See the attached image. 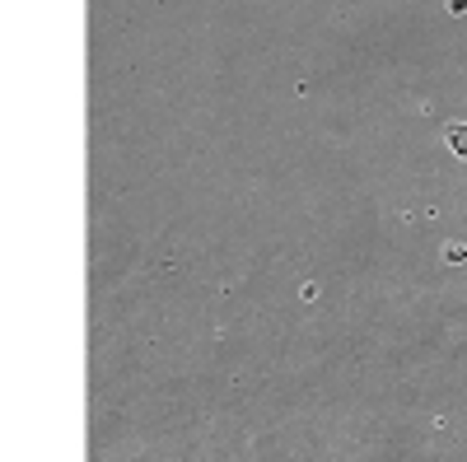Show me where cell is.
Returning <instances> with one entry per match:
<instances>
[{
	"mask_svg": "<svg viewBox=\"0 0 467 462\" xmlns=\"http://www.w3.org/2000/svg\"><path fill=\"white\" fill-rule=\"evenodd\" d=\"M449 10H453V15H462V10H467V0H449Z\"/></svg>",
	"mask_w": 467,
	"mask_h": 462,
	"instance_id": "obj_2",
	"label": "cell"
},
{
	"mask_svg": "<svg viewBox=\"0 0 467 462\" xmlns=\"http://www.w3.org/2000/svg\"><path fill=\"white\" fill-rule=\"evenodd\" d=\"M449 149H453V154H462V159H467V122L449 127Z\"/></svg>",
	"mask_w": 467,
	"mask_h": 462,
	"instance_id": "obj_1",
	"label": "cell"
}]
</instances>
